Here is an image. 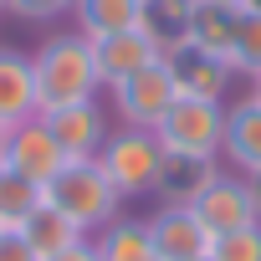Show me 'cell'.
<instances>
[{
	"mask_svg": "<svg viewBox=\"0 0 261 261\" xmlns=\"http://www.w3.org/2000/svg\"><path fill=\"white\" fill-rule=\"evenodd\" d=\"M31 67H36V97H41V113H57V108H72V102H92L102 77H97V62H92V41L82 31H57L46 36L36 51H31Z\"/></svg>",
	"mask_w": 261,
	"mask_h": 261,
	"instance_id": "6da1fadb",
	"label": "cell"
},
{
	"mask_svg": "<svg viewBox=\"0 0 261 261\" xmlns=\"http://www.w3.org/2000/svg\"><path fill=\"white\" fill-rule=\"evenodd\" d=\"M46 205H57L77 230H102V225H113L118 215H123V195H118V185L102 174V164L97 159H67L62 169H57V179L46 185Z\"/></svg>",
	"mask_w": 261,
	"mask_h": 261,
	"instance_id": "7a4b0ae2",
	"label": "cell"
},
{
	"mask_svg": "<svg viewBox=\"0 0 261 261\" xmlns=\"http://www.w3.org/2000/svg\"><path fill=\"white\" fill-rule=\"evenodd\" d=\"M97 164L118 185L123 200L128 195H154V179H159V164H164V144H159L154 128H118L97 149Z\"/></svg>",
	"mask_w": 261,
	"mask_h": 261,
	"instance_id": "3957f363",
	"label": "cell"
},
{
	"mask_svg": "<svg viewBox=\"0 0 261 261\" xmlns=\"http://www.w3.org/2000/svg\"><path fill=\"white\" fill-rule=\"evenodd\" d=\"M164 154H215L225 144V108L205 102V97H174V108L164 113V123L154 128Z\"/></svg>",
	"mask_w": 261,
	"mask_h": 261,
	"instance_id": "277c9868",
	"label": "cell"
},
{
	"mask_svg": "<svg viewBox=\"0 0 261 261\" xmlns=\"http://www.w3.org/2000/svg\"><path fill=\"white\" fill-rule=\"evenodd\" d=\"M113 92V108H118V118H123V128H159L164 123V113L174 108V97H179V87H174V72H169V62L164 57H154L149 67H139L134 77H123L118 87H108Z\"/></svg>",
	"mask_w": 261,
	"mask_h": 261,
	"instance_id": "5b68a950",
	"label": "cell"
},
{
	"mask_svg": "<svg viewBox=\"0 0 261 261\" xmlns=\"http://www.w3.org/2000/svg\"><path fill=\"white\" fill-rule=\"evenodd\" d=\"M149 236L159 261H210V246H215V236L200 225L190 205H159L149 215Z\"/></svg>",
	"mask_w": 261,
	"mask_h": 261,
	"instance_id": "8992f818",
	"label": "cell"
},
{
	"mask_svg": "<svg viewBox=\"0 0 261 261\" xmlns=\"http://www.w3.org/2000/svg\"><path fill=\"white\" fill-rule=\"evenodd\" d=\"M195 215H200V225L210 230V236H225V230H241V225H251L256 220V200H251V179L246 174H215V185L190 205Z\"/></svg>",
	"mask_w": 261,
	"mask_h": 261,
	"instance_id": "52a82bcc",
	"label": "cell"
},
{
	"mask_svg": "<svg viewBox=\"0 0 261 261\" xmlns=\"http://www.w3.org/2000/svg\"><path fill=\"white\" fill-rule=\"evenodd\" d=\"M41 123L51 128V139L67 159H97V149L108 144V118L92 102H72V108H57V113H41Z\"/></svg>",
	"mask_w": 261,
	"mask_h": 261,
	"instance_id": "ba28073f",
	"label": "cell"
},
{
	"mask_svg": "<svg viewBox=\"0 0 261 261\" xmlns=\"http://www.w3.org/2000/svg\"><path fill=\"white\" fill-rule=\"evenodd\" d=\"M16 174H26L31 185H51L57 179V169L67 164V154L57 149V139H51V128L41 123V118H26V123H16L11 128V159H6Z\"/></svg>",
	"mask_w": 261,
	"mask_h": 261,
	"instance_id": "9c48e42d",
	"label": "cell"
},
{
	"mask_svg": "<svg viewBox=\"0 0 261 261\" xmlns=\"http://www.w3.org/2000/svg\"><path fill=\"white\" fill-rule=\"evenodd\" d=\"M215 174H220L215 154H164L154 195H159V205H195L215 185Z\"/></svg>",
	"mask_w": 261,
	"mask_h": 261,
	"instance_id": "30bf717a",
	"label": "cell"
},
{
	"mask_svg": "<svg viewBox=\"0 0 261 261\" xmlns=\"http://www.w3.org/2000/svg\"><path fill=\"white\" fill-rule=\"evenodd\" d=\"M26 118H41L31 51L0 46V123H6V128H16V123H26Z\"/></svg>",
	"mask_w": 261,
	"mask_h": 261,
	"instance_id": "8fae6325",
	"label": "cell"
},
{
	"mask_svg": "<svg viewBox=\"0 0 261 261\" xmlns=\"http://www.w3.org/2000/svg\"><path fill=\"white\" fill-rule=\"evenodd\" d=\"M169 72H174V87H179V97H205V102H220L225 97V87H230V62H220V57H210V51H200V46H174L169 57Z\"/></svg>",
	"mask_w": 261,
	"mask_h": 261,
	"instance_id": "7c38bea8",
	"label": "cell"
},
{
	"mask_svg": "<svg viewBox=\"0 0 261 261\" xmlns=\"http://www.w3.org/2000/svg\"><path fill=\"white\" fill-rule=\"evenodd\" d=\"M154 57H159V46L144 31H118V36H97L92 41V62H97L102 87H118L123 77H134L139 67H149Z\"/></svg>",
	"mask_w": 261,
	"mask_h": 261,
	"instance_id": "4fadbf2b",
	"label": "cell"
},
{
	"mask_svg": "<svg viewBox=\"0 0 261 261\" xmlns=\"http://www.w3.org/2000/svg\"><path fill=\"white\" fill-rule=\"evenodd\" d=\"M220 154L236 164V174H256L261 169V102L241 97L236 108H225V144Z\"/></svg>",
	"mask_w": 261,
	"mask_h": 261,
	"instance_id": "5bb4252c",
	"label": "cell"
},
{
	"mask_svg": "<svg viewBox=\"0 0 261 261\" xmlns=\"http://www.w3.org/2000/svg\"><path fill=\"white\" fill-rule=\"evenodd\" d=\"M236 26H241V11L236 6H215V0H195V16H190V41L185 46H200L220 62H230V46H236Z\"/></svg>",
	"mask_w": 261,
	"mask_h": 261,
	"instance_id": "9a60e30c",
	"label": "cell"
},
{
	"mask_svg": "<svg viewBox=\"0 0 261 261\" xmlns=\"http://www.w3.org/2000/svg\"><path fill=\"white\" fill-rule=\"evenodd\" d=\"M21 236H26V246H31L41 261H51V256L72 251L77 241H87V230H77V225H72V220H67L57 205H46V200H41V205H36L26 220H21Z\"/></svg>",
	"mask_w": 261,
	"mask_h": 261,
	"instance_id": "2e32d148",
	"label": "cell"
},
{
	"mask_svg": "<svg viewBox=\"0 0 261 261\" xmlns=\"http://www.w3.org/2000/svg\"><path fill=\"white\" fill-rule=\"evenodd\" d=\"M190 16H195V0H144L139 31L159 46V57H169L174 46L190 41Z\"/></svg>",
	"mask_w": 261,
	"mask_h": 261,
	"instance_id": "e0dca14e",
	"label": "cell"
},
{
	"mask_svg": "<svg viewBox=\"0 0 261 261\" xmlns=\"http://www.w3.org/2000/svg\"><path fill=\"white\" fill-rule=\"evenodd\" d=\"M72 11H77V31L87 41H97V36H118V31H139L144 0H72Z\"/></svg>",
	"mask_w": 261,
	"mask_h": 261,
	"instance_id": "ac0fdd59",
	"label": "cell"
},
{
	"mask_svg": "<svg viewBox=\"0 0 261 261\" xmlns=\"http://www.w3.org/2000/svg\"><path fill=\"white\" fill-rule=\"evenodd\" d=\"M92 246H97V261H159L149 220H128V215H118L113 225H102Z\"/></svg>",
	"mask_w": 261,
	"mask_h": 261,
	"instance_id": "d6986e66",
	"label": "cell"
},
{
	"mask_svg": "<svg viewBox=\"0 0 261 261\" xmlns=\"http://www.w3.org/2000/svg\"><path fill=\"white\" fill-rule=\"evenodd\" d=\"M46 200V190L41 185H31L26 174H16L11 164L0 169V230H21V220L36 210Z\"/></svg>",
	"mask_w": 261,
	"mask_h": 261,
	"instance_id": "ffe728a7",
	"label": "cell"
},
{
	"mask_svg": "<svg viewBox=\"0 0 261 261\" xmlns=\"http://www.w3.org/2000/svg\"><path fill=\"white\" fill-rule=\"evenodd\" d=\"M230 72H246V77L261 72V11H241L236 46H230Z\"/></svg>",
	"mask_w": 261,
	"mask_h": 261,
	"instance_id": "44dd1931",
	"label": "cell"
},
{
	"mask_svg": "<svg viewBox=\"0 0 261 261\" xmlns=\"http://www.w3.org/2000/svg\"><path fill=\"white\" fill-rule=\"evenodd\" d=\"M210 261H261V220H251V225H241V230L215 236Z\"/></svg>",
	"mask_w": 261,
	"mask_h": 261,
	"instance_id": "7402d4cb",
	"label": "cell"
},
{
	"mask_svg": "<svg viewBox=\"0 0 261 261\" xmlns=\"http://www.w3.org/2000/svg\"><path fill=\"white\" fill-rule=\"evenodd\" d=\"M62 11H72V0H6V16L31 21V26H46V21H57Z\"/></svg>",
	"mask_w": 261,
	"mask_h": 261,
	"instance_id": "603a6c76",
	"label": "cell"
},
{
	"mask_svg": "<svg viewBox=\"0 0 261 261\" xmlns=\"http://www.w3.org/2000/svg\"><path fill=\"white\" fill-rule=\"evenodd\" d=\"M0 261H41V256L26 246L21 230H0Z\"/></svg>",
	"mask_w": 261,
	"mask_h": 261,
	"instance_id": "cb8c5ba5",
	"label": "cell"
},
{
	"mask_svg": "<svg viewBox=\"0 0 261 261\" xmlns=\"http://www.w3.org/2000/svg\"><path fill=\"white\" fill-rule=\"evenodd\" d=\"M51 261H97V246H92V236H87V241H77L72 251H62V256H51Z\"/></svg>",
	"mask_w": 261,
	"mask_h": 261,
	"instance_id": "d4e9b609",
	"label": "cell"
},
{
	"mask_svg": "<svg viewBox=\"0 0 261 261\" xmlns=\"http://www.w3.org/2000/svg\"><path fill=\"white\" fill-rule=\"evenodd\" d=\"M6 159H11V128L0 123V169H6Z\"/></svg>",
	"mask_w": 261,
	"mask_h": 261,
	"instance_id": "484cf974",
	"label": "cell"
},
{
	"mask_svg": "<svg viewBox=\"0 0 261 261\" xmlns=\"http://www.w3.org/2000/svg\"><path fill=\"white\" fill-rule=\"evenodd\" d=\"M246 179H251V200H256V220H261V169H256V174H246Z\"/></svg>",
	"mask_w": 261,
	"mask_h": 261,
	"instance_id": "4316f807",
	"label": "cell"
},
{
	"mask_svg": "<svg viewBox=\"0 0 261 261\" xmlns=\"http://www.w3.org/2000/svg\"><path fill=\"white\" fill-rule=\"evenodd\" d=\"M251 97H256V102H261V72H256V77H251Z\"/></svg>",
	"mask_w": 261,
	"mask_h": 261,
	"instance_id": "83f0119b",
	"label": "cell"
},
{
	"mask_svg": "<svg viewBox=\"0 0 261 261\" xmlns=\"http://www.w3.org/2000/svg\"><path fill=\"white\" fill-rule=\"evenodd\" d=\"M215 6H236V11H246V6H251V0H215Z\"/></svg>",
	"mask_w": 261,
	"mask_h": 261,
	"instance_id": "f1b7e54d",
	"label": "cell"
},
{
	"mask_svg": "<svg viewBox=\"0 0 261 261\" xmlns=\"http://www.w3.org/2000/svg\"><path fill=\"white\" fill-rule=\"evenodd\" d=\"M246 11H261V0H251V6H246Z\"/></svg>",
	"mask_w": 261,
	"mask_h": 261,
	"instance_id": "f546056e",
	"label": "cell"
},
{
	"mask_svg": "<svg viewBox=\"0 0 261 261\" xmlns=\"http://www.w3.org/2000/svg\"><path fill=\"white\" fill-rule=\"evenodd\" d=\"M0 16H6V0H0Z\"/></svg>",
	"mask_w": 261,
	"mask_h": 261,
	"instance_id": "4dcf8cb0",
	"label": "cell"
}]
</instances>
